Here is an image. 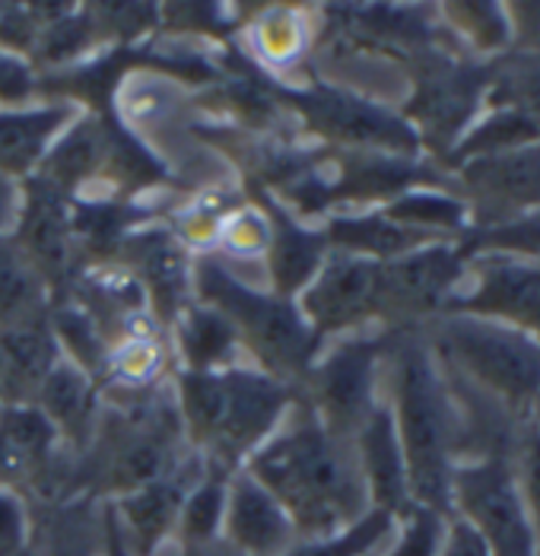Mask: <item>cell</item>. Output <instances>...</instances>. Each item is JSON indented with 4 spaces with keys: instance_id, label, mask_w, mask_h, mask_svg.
Listing matches in <instances>:
<instances>
[{
    "instance_id": "obj_15",
    "label": "cell",
    "mask_w": 540,
    "mask_h": 556,
    "mask_svg": "<svg viewBox=\"0 0 540 556\" xmlns=\"http://www.w3.org/2000/svg\"><path fill=\"white\" fill-rule=\"evenodd\" d=\"M249 201H254L267 223H271V245H267V277H271V293L284 296V300H296L312 277L318 274V267L325 264V257L331 252L328 236L322 226H309L296 216L261 185H249Z\"/></svg>"
},
{
    "instance_id": "obj_17",
    "label": "cell",
    "mask_w": 540,
    "mask_h": 556,
    "mask_svg": "<svg viewBox=\"0 0 540 556\" xmlns=\"http://www.w3.org/2000/svg\"><path fill=\"white\" fill-rule=\"evenodd\" d=\"M84 115L80 105L42 99L20 109H0V172L26 181L45 163L54 140Z\"/></svg>"
},
{
    "instance_id": "obj_8",
    "label": "cell",
    "mask_w": 540,
    "mask_h": 556,
    "mask_svg": "<svg viewBox=\"0 0 540 556\" xmlns=\"http://www.w3.org/2000/svg\"><path fill=\"white\" fill-rule=\"evenodd\" d=\"M490 80L493 67L461 64L439 48H426L414 54V92L404 105V122L416 130L423 147L449 160L474 122Z\"/></svg>"
},
{
    "instance_id": "obj_30",
    "label": "cell",
    "mask_w": 540,
    "mask_h": 556,
    "mask_svg": "<svg viewBox=\"0 0 540 556\" xmlns=\"http://www.w3.org/2000/svg\"><path fill=\"white\" fill-rule=\"evenodd\" d=\"M381 214L401 226H411V229H423V232H432V236H442V232H464L467 229V204L449 198V194H439V191H426V188H416L407 191L394 201H388L381 207Z\"/></svg>"
},
{
    "instance_id": "obj_21",
    "label": "cell",
    "mask_w": 540,
    "mask_h": 556,
    "mask_svg": "<svg viewBox=\"0 0 540 556\" xmlns=\"http://www.w3.org/2000/svg\"><path fill=\"white\" fill-rule=\"evenodd\" d=\"M166 334L175 369L188 372H213L236 366V356L242 353V343L229 318L198 300L172 321Z\"/></svg>"
},
{
    "instance_id": "obj_47",
    "label": "cell",
    "mask_w": 540,
    "mask_h": 556,
    "mask_svg": "<svg viewBox=\"0 0 540 556\" xmlns=\"http://www.w3.org/2000/svg\"><path fill=\"white\" fill-rule=\"evenodd\" d=\"M0 407H3V353H0Z\"/></svg>"
},
{
    "instance_id": "obj_7",
    "label": "cell",
    "mask_w": 540,
    "mask_h": 556,
    "mask_svg": "<svg viewBox=\"0 0 540 556\" xmlns=\"http://www.w3.org/2000/svg\"><path fill=\"white\" fill-rule=\"evenodd\" d=\"M391 331L373 338H343L331 350H322L305 382L296 388L299 401L340 439H356L363 424L378 407L375 376L378 363L388 356Z\"/></svg>"
},
{
    "instance_id": "obj_44",
    "label": "cell",
    "mask_w": 540,
    "mask_h": 556,
    "mask_svg": "<svg viewBox=\"0 0 540 556\" xmlns=\"http://www.w3.org/2000/svg\"><path fill=\"white\" fill-rule=\"evenodd\" d=\"M99 556H137L127 547L112 503H99Z\"/></svg>"
},
{
    "instance_id": "obj_41",
    "label": "cell",
    "mask_w": 540,
    "mask_h": 556,
    "mask_svg": "<svg viewBox=\"0 0 540 556\" xmlns=\"http://www.w3.org/2000/svg\"><path fill=\"white\" fill-rule=\"evenodd\" d=\"M36 39H39V23L29 3H0V48L26 54L33 61Z\"/></svg>"
},
{
    "instance_id": "obj_27",
    "label": "cell",
    "mask_w": 540,
    "mask_h": 556,
    "mask_svg": "<svg viewBox=\"0 0 540 556\" xmlns=\"http://www.w3.org/2000/svg\"><path fill=\"white\" fill-rule=\"evenodd\" d=\"M48 325L54 331V341L61 346L64 359L80 366L86 376H92L102 388L105 363H109V338L102 334V328L67 296H58L51 302Z\"/></svg>"
},
{
    "instance_id": "obj_6",
    "label": "cell",
    "mask_w": 540,
    "mask_h": 556,
    "mask_svg": "<svg viewBox=\"0 0 540 556\" xmlns=\"http://www.w3.org/2000/svg\"><path fill=\"white\" fill-rule=\"evenodd\" d=\"M271 96L277 105L322 137L328 150H347V153H394V156H416L419 137L404 122V115L378 105L373 99L337 89L328 84L309 86H274Z\"/></svg>"
},
{
    "instance_id": "obj_5",
    "label": "cell",
    "mask_w": 540,
    "mask_h": 556,
    "mask_svg": "<svg viewBox=\"0 0 540 556\" xmlns=\"http://www.w3.org/2000/svg\"><path fill=\"white\" fill-rule=\"evenodd\" d=\"M449 372L493 394L505 410H531L540 394V343L528 331L480 315H449L436 334Z\"/></svg>"
},
{
    "instance_id": "obj_14",
    "label": "cell",
    "mask_w": 540,
    "mask_h": 556,
    "mask_svg": "<svg viewBox=\"0 0 540 556\" xmlns=\"http://www.w3.org/2000/svg\"><path fill=\"white\" fill-rule=\"evenodd\" d=\"M204 471H208V462L194 452L181 468L112 500L118 528L134 554L160 556V551L175 538V525H178V513H181L188 490L201 480Z\"/></svg>"
},
{
    "instance_id": "obj_49",
    "label": "cell",
    "mask_w": 540,
    "mask_h": 556,
    "mask_svg": "<svg viewBox=\"0 0 540 556\" xmlns=\"http://www.w3.org/2000/svg\"><path fill=\"white\" fill-rule=\"evenodd\" d=\"M29 556H33V551H29Z\"/></svg>"
},
{
    "instance_id": "obj_42",
    "label": "cell",
    "mask_w": 540,
    "mask_h": 556,
    "mask_svg": "<svg viewBox=\"0 0 540 556\" xmlns=\"http://www.w3.org/2000/svg\"><path fill=\"white\" fill-rule=\"evenodd\" d=\"M439 556H493L487 538L461 515L449 518V528H445V541H442V551Z\"/></svg>"
},
{
    "instance_id": "obj_36",
    "label": "cell",
    "mask_w": 540,
    "mask_h": 556,
    "mask_svg": "<svg viewBox=\"0 0 540 556\" xmlns=\"http://www.w3.org/2000/svg\"><path fill=\"white\" fill-rule=\"evenodd\" d=\"M445 13L455 20V26L467 36V42L480 51H497L512 42V20H505V7L497 3H452Z\"/></svg>"
},
{
    "instance_id": "obj_48",
    "label": "cell",
    "mask_w": 540,
    "mask_h": 556,
    "mask_svg": "<svg viewBox=\"0 0 540 556\" xmlns=\"http://www.w3.org/2000/svg\"><path fill=\"white\" fill-rule=\"evenodd\" d=\"M531 410H535V417H531V420H535L540 429V394H538V401H535V407H531Z\"/></svg>"
},
{
    "instance_id": "obj_33",
    "label": "cell",
    "mask_w": 540,
    "mask_h": 556,
    "mask_svg": "<svg viewBox=\"0 0 540 556\" xmlns=\"http://www.w3.org/2000/svg\"><path fill=\"white\" fill-rule=\"evenodd\" d=\"M267 245H271V223H267L264 211L246 194V204H239L223 223L216 249L210 255L223 257V261H229V257L233 261H258L267 255Z\"/></svg>"
},
{
    "instance_id": "obj_32",
    "label": "cell",
    "mask_w": 540,
    "mask_h": 556,
    "mask_svg": "<svg viewBox=\"0 0 540 556\" xmlns=\"http://www.w3.org/2000/svg\"><path fill=\"white\" fill-rule=\"evenodd\" d=\"M490 99L499 109H515L540 128V54H512L493 67Z\"/></svg>"
},
{
    "instance_id": "obj_13",
    "label": "cell",
    "mask_w": 540,
    "mask_h": 556,
    "mask_svg": "<svg viewBox=\"0 0 540 556\" xmlns=\"http://www.w3.org/2000/svg\"><path fill=\"white\" fill-rule=\"evenodd\" d=\"M10 242L29 257V264L45 277L54 300L67 290L74 270L80 267L74 223H71V198L42 178L23 181V207L10 232Z\"/></svg>"
},
{
    "instance_id": "obj_4",
    "label": "cell",
    "mask_w": 540,
    "mask_h": 556,
    "mask_svg": "<svg viewBox=\"0 0 540 556\" xmlns=\"http://www.w3.org/2000/svg\"><path fill=\"white\" fill-rule=\"evenodd\" d=\"M194 300L226 315L254 369L284 386H302L325 350L296 300L251 287L223 257L194 255Z\"/></svg>"
},
{
    "instance_id": "obj_31",
    "label": "cell",
    "mask_w": 540,
    "mask_h": 556,
    "mask_svg": "<svg viewBox=\"0 0 540 556\" xmlns=\"http://www.w3.org/2000/svg\"><path fill=\"white\" fill-rule=\"evenodd\" d=\"M398 518L381 509H369L360 521H353L350 528L328 534V538H312V541H299L290 554L284 556H373L391 534H394Z\"/></svg>"
},
{
    "instance_id": "obj_24",
    "label": "cell",
    "mask_w": 540,
    "mask_h": 556,
    "mask_svg": "<svg viewBox=\"0 0 540 556\" xmlns=\"http://www.w3.org/2000/svg\"><path fill=\"white\" fill-rule=\"evenodd\" d=\"M464 181L480 201H497L508 211L540 207V147L464 163Z\"/></svg>"
},
{
    "instance_id": "obj_9",
    "label": "cell",
    "mask_w": 540,
    "mask_h": 556,
    "mask_svg": "<svg viewBox=\"0 0 540 556\" xmlns=\"http://www.w3.org/2000/svg\"><path fill=\"white\" fill-rule=\"evenodd\" d=\"M515 452H499L474 465H455L452 503L490 544L493 556H540L531 518L515 483Z\"/></svg>"
},
{
    "instance_id": "obj_23",
    "label": "cell",
    "mask_w": 540,
    "mask_h": 556,
    "mask_svg": "<svg viewBox=\"0 0 540 556\" xmlns=\"http://www.w3.org/2000/svg\"><path fill=\"white\" fill-rule=\"evenodd\" d=\"M325 236L334 252H347V255L369 257V261H394L401 255H411L423 245L439 242V236L401 226L394 219L373 211V214H334L325 219Z\"/></svg>"
},
{
    "instance_id": "obj_25",
    "label": "cell",
    "mask_w": 540,
    "mask_h": 556,
    "mask_svg": "<svg viewBox=\"0 0 540 556\" xmlns=\"http://www.w3.org/2000/svg\"><path fill=\"white\" fill-rule=\"evenodd\" d=\"M246 39L261 74L290 71L309 51V16L299 7H258L254 20H246Z\"/></svg>"
},
{
    "instance_id": "obj_22",
    "label": "cell",
    "mask_w": 540,
    "mask_h": 556,
    "mask_svg": "<svg viewBox=\"0 0 540 556\" xmlns=\"http://www.w3.org/2000/svg\"><path fill=\"white\" fill-rule=\"evenodd\" d=\"M0 353H3V407L33 404L48 372L64 356L48 318L0 331Z\"/></svg>"
},
{
    "instance_id": "obj_39",
    "label": "cell",
    "mask_w": 540,
    "mask_h": 556,
    "mask_svg": "<svg viewBox=\"0 0 540 556\" xmlns=\"http://www.w3.org/2000/svg\"><path fill=\"white\" fill-rule=\"evenodd\" d=\"M33 99H42L39 67L26 54L0 48V105L20 109V105H33Z\"/></svg>"
},
{
    "instance_id": "obj_28",
    "label": "cell",
    "mask_w": 540,
    "mask_h": 556,
    "mask_svg": "<svg viewBox=\"0 0 540 556\" xmlns=\"http://www.w3.org/2000/svg\"><path fill=\"white\" fill-rule=\"evenodd\" d=\"M233 473L210 468L201 473V480L188 490L178 525H175V544L178 547H201L210 541L223 538V518H226V493H229Z\"/></svg>"
},
{
    "instance_id": "obj_37",
    "label": "cell",
    "mask_w": 540,
    "mask_h": 556,
    "mask_svg": "<svg viewBox=\"0 0 540 556\" xmlns=\"http://www.w3.org/2000/svg\"><path fill=\"white\" fill-rule=\"evenodd\" d=\"M445 528H449V518L426 506H411L407 513L398 518L394 525V547L385 556H439L442 551V541H445Z\"/></svg>"
},
{
    "instance_id": "obj_19",
    "label": "cell",
    "mask_w": 540,
    "mask_h": 556,
    "mask_svg": "<svg viewBox=\"0 0 540 556\" xmlns=\"http://www.w3.org/2000/svg\"><path fill=\"white\" fill-rule=\"evenodd\" d=\"M33 404L48 417V424L58 429L61 442L74 455H80L92 442L96 427L102 420L105 394L92 376H86L80 366L61 356V363L48 372Z\"/></svg>"
},
{
    "instance_id": "obj_3",
    "label": "cell",
    "mask_w": 540,
    "mask_h": 556,
    "mask_svg": "<svg viewBox=\"0 0 540 556\" xmlns=\"http://www.w3.org/2000/svg\"><path fill=\"white\" fill-rule=\"evenodd\" d=\"M388 356L394 366L391 417L407 462L411 500L416 506L452 518V473L457 448L452 391L432 359V346L414 328L391 331Z\"/></svg>"
},
{
    "instance_id": "obj_10",
    "label": "cell",
    "mask_w": 540,
    "mask_h": 556,
    "mask_svg": "<svg viewBox=\"0 0 540 556\" xmlns=\"http://www.w3.org/2000/svg\"><path fill=\"white\" fill-rule=\"evenodd\" d=\"M464 261L467 255L461 245L445 242H432L411 255L385 261L378 270L375 321H385V331H404L442 312L464 270Z\"/></svg>"
},
{
    "instance_id": "obj_34",
    "label": "cell",
    "mask_w": 540,
    "mask_h": 556,
    "mask_svg": "<svg viewBox=\"0 0 540 556\" xmlns=\"http://www.w3.org/2000/svg\"><path fill=\"white\" fill-rule=\"evenodd\" d=\"M461 252L470 257L474 252H518V255H540V207L515 219L484 223L461 242Z\"/></svg>"
},
{
    "instance_id": "obj_26",
    "label": "cell",
    "mask_w": 540,
    "mask_h": 556,
    "mask_svg": "<svg viewBox=\"0 0 540 556\" xmlns=\"http://www.w3.org/2000/svg\"><path fill=\"white\" fill-rule=\"evenodd\" d=\"M54 293L10 239H0V331L45 321Z\"/></svg>"
},
{
    "instance_id": "obj_12",
    "label": "cell",
    "mask_w": 540,
    "mask_h": 556,
    "mask_svg": "<svg viewBox=\"0 0 540 556\" xmlns=\"http://www.w3.org/2000/svg\"><path fill=\"white\" fill-rule=\"evenodd\" d=\"M112 261L134 274L153 318L166 331L194 302V252L168 229L166 219L134 229Z\"/></svg>"
},
{
    "instance_id": "obj_11",
    "label": "cell",
    "mask_w": 540,
    "mask_h": 556,
    "mask_svg": "<svg viewBox=\"0 0 540 556\" xmlns=\"http://www.w3.org/2000/svg\"><path fill=\"white\" fill-rule=\"evenodd\" d=\"M378 270H381L378 261L331 249L318 274L312 277V283L296 296L302 318L312 325V331L322 338L325 346L331 338L375 321Z\"/></svg>"
},
{
    "instance_id": "obj_18",
    "label": "cell",
    "mask_w": 540,
    "mask_h": 556,
    "mask_svg": "<svg viewBox=\"0 0 540 556\" xmlns=\"http://www.w3.org/2000/svg\"><path fill=\"white\" fill-rule=\"evenodd\" d=\"M353 445H356L360 471L369 490V506L401 518L414 506V500H411L407 462H404V448H401L398 427L391 417V404L378 401L373 417L356 432Z\"/></svg>"
},
{
    "instance_id": "obj_35",
    "label": "cell",
    "mask_w": 540,
    "mask_h": 556,
    "mask_svg": "<svg viewBox=\"0 0 540 556\" xmlns=\"http://www.w3.org/2000/svg\"><path fill=\"white\" fill-rule=\"evenodd\" d=\"M92 500H71L51 506L48 556H99V518H89Z\"/></svg>"
},
{
    "instance_id": "obj_43",
    "label": "cell",
    "mask_w": 540,
    "mask_h": 556,
    "mask_svg": "<svg viewBox=\"0 0 540 556\" xmlns=\"http://www.w3.org/2000/svg\"><path fill=\"white\" fill-rule=\"evenodd\" d=\"M512 13V26H518V48L522 54H540V3H512L505 7Z\"/></svg>"
},
{
    "instance_id": "obj_1",
    "label": "cell",
    "mask_w": 540,
    "mask_h": 556,
    "mask_svg": "<svg viewBox=\"0 0 540 556\" xmlns=\"http://www.w3.org/2000/svg\"><path fill=\"white\" fill-rule=\"evenodd\" d=\"M246 471L290 513L299 541L328 538L369 513V490L353 439H340L299 401L254 455Z\"/></svg>"
},
{
    "instance_id": "obj_40",
    "label": "cell",
    "mask_w": 540,
    "mask_h": 556,
    "mask_svg": "<svg viewBox=\"0 0 540 556\" xmlns=\"http://www.w3.org/2000/svg\"><path fill=\"white\" fill-rule=\"evenodd\" d=\"M33 509L13 490H0V556H29L33 551Z\"/></svg>"
},
{
    "instance_id": "obj_46",
    "label": "cell",
    "mask_w": 540,
    "mask_h": 556,
    "mask_svg": "<svg viewBox=\"0 0 540 556\" xmlns=\"http://www.w3.org/2000/svg\"><path fill=\"white\" fill-rule=\"evenodd\" d=\"M178 556H242L236 547H229L223 538L219 541H210L201 547H178Z\"/></svg>"
},
{
    "instance_id": "obj_45",
    "label": "cell",
    "mask_w": 540,
    "mask_h": 556,
    "mask_svg": "<svg viewBox=\"0 0 540 556\" xmlns=\"http://www.w3.org/2000/svg\"><path fill=\"white\" fill-rule=\"evenodd\" d=\"M23 207V181L0 172V239H10Z\"/></svg>"
},
{
    "instance_id": "obj_16",
    "label": "cell",
    "mask_w": 540,
    "mask_h": 556,
    "mask_svg": "<svg viewBox=\"0 0 540 556\" xmlns=\"http://www.w3.org/2000/svg\"><path fill=\"white\" fill-rule=\"evenodd\" d=\"M223 541L242 556H284L299 544V531L284 503L242 468L229 477Z\"/></svg>"
},
{
    "instance_id": "obj_38",
    "label": "cell",
    "mask_w": 540,
    "mask_h": 556,
    "mask_svg": "<svg viewBox=\"0 0 540 556\" xmlns=\"http://www.w3.org/2000/svg\"><path fill=\"white\" fill-rule=\"evenodd\" d=\"M518 468H515V483L525 503V513L531 518V528L538 534L540 544V429L535 420H528L525 429H518Z\"/></svg>"
},
{
    "instance_id": "obj_20",
    "label": "cell",
    "mask_w": 540,
    "mask_h": 556,
    "mask_svg": "<svg viewBox=\"0 0 540 556\" xmlns=\"http://www.w3.org/2000/svg\"><path fill=\"white\" fill-rule=\"evenodd\" d=\"M449 315H480V318H502L515 328H531L540 343V270L518 267V264H497L487 267L480 277V290L467 300L445 302Z\"/></svg>"
},
{
    "instance_id": "obj_29",
    "label": "cell",
    "mask_w": 540,
    "mask_h": 556,
    "mask_svg": "<svg viewBox=\"0 0 540 556\" xmlns=\"http://www.w3.org/2000/svg\"><path fill=\"white\" fill-rule=\"evenodd\" d=\"M538 140L540 128L535 122H528L515 109H499L490 122H484L480 128H474L457 140V147L449 153V163L457 166V163H470V160H484V156L525 150V147H535Z\"/></svg>"
},
{
    "instance_id": "obj_2",
    "label": "cell",
    "mask_w": 540,
    "mask_h": 556,
    "mask_svg": "<svg viewBox=\"0 0 540 556\" xmlns=\"http://www.w3.org/2000/svg\"><path fill=\"white\" fill-rule=\"evenodd\" d=\"M172 391L188 445L226 473L242 471L296 404V388L239 363L213 372L172 369Z\"/></svg>"
}]
</instances>
